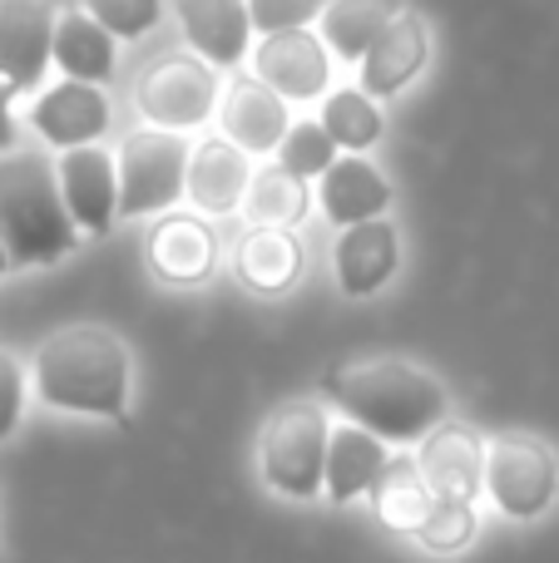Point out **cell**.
<instances>
[{
  "instance_id": "2e32d148",
  "label": "cell",
  "mask_w": 559,
  "mask_h": 563,
  "mask_svg": "<svg viewBox=\"0 0 559 563\" xmlns=\"http://www.w3.org/2000/svg\"><path fill=\"white\" fill-rule=\"evenodd\" d=\"M317 203H322L327 223L357 228L386 218L392 208V184L376 174V164H366L362 154H342L322 178H317Z\"/></svg>"
},
{
  "instance_id": "e0dca14e",
  "label": "cell",
  "mask_w": 559,
  "mask_h": 563,
  "mask_svg": "<svg viewBox=\"0 0 559 563\" xmlns=\"http://www.w3.org/2000/svg\"><path fill=\"white\" fill-rule=\"evenodd\" d=\"M426 55H431V35H426V20L402 10L392 25L382 30L372 49L362 59V89L372 99H386V95H402L416 75H421Z\"/></svg>"
},
{
  "instance_id": "7a4b0ae2",
  "label": "cell",
  "mask_w": 559,
  "mask_h": 563,
  "mask_svg": "<svg viewBox=\"0 0 559 563\" xmlns=\"http://www.w3.org/2000/svg\"><path fill=\"white\" fill-rule=\"evenodd\" d=\"M35 390L69 416L124 420L129 410V346L105 327H65L35 351Z\"/></svg>"
},
{
  "instance_id": "83f0119b",
  "label": "cell",
  "mask_w": 559,
  "mask_h": 563,
  "mask_svg": "<svg viewBox=\"0 0 559 563\" xmlns=\"http://www.w3.org/2000/svg\"><path fill=\"white\" fill-rule=\"evenodd\" d=\"M85 10L109 30L114 40H139L158 25V0H85Z\"/></svg>"
},
{
  "instance_id": "5b68a950",
  "label": "cell",
  "mask_w": 559,
  "mask_h": 563,
  "mask_svg": "<svg viewBox=\"0 0 559 563\" xmlns=\"http://www.w3.org/2000/svg\"><path fill=\"white\" fill-rule=\"evenodd\" d=\"M188 139L178 129H134L119 144V218L164 213L188 194Z\"/></svg>"
},
{
  "instance_id": "6da1fadb",
  "label": "cell",
  "mask_w": 559,
  "mask_h": 563,
  "mask_svg": "<svg viewBox=\"0 0 559 563\" xmlns=\"http://www.w3.org/2000/svg\"><path fill=\"white\" fill-rule=\"evenodd\" d=\"M327 396L352 426L382 435L386 445H421L446 420V386L412 361H357L327 376Z\"/></svg>"
},
{
  "instance_id": "ba28073f",
  "label": "cell",
  "mask_w": 559,
  "mask_h": 563,
  "mask_svg": "<svg viewBox=\"0 0 559 563\" xmlns=\"http://www.w3.org/2000/svg\"><path fill=\"white\" fill-rule=\"evenodd\" d=\"M55 10L45 0H0V85L30 95L55 65Z\"/></svg>"
},
{
  "instance_id": "484cf974",
  "label": "cell",
  "mask_w": 559,
  "mask_h": 563,
  "mask_svg": "<svg viewBox=\"0 0 559 563\" xmlns=\"http://www.w3.org/2000/svg\"><path fill=\"white\" fill-rule=\"evenodd\" d=\"M238 267H243V277L263 291L287 287V282L297 277V247L283 228H257V233L243 243V253H238Z\"/></svg>"
},
{
  "instance_id": "1f68e13d",
  "label": "cell",
  "mask_w": 559,
  "mask_h": 563,
  "mask_svg": "<svg viewBox=\"0 0 559 563\" xmlns=\"http://www.w3.org/2000/svg\"><path fill=\"white\" fill-rule=\"evenodd\" d=\"M10 89L0 85V154H10V148H15V109H10Z\"/></svg>"
},
{
  "instance_id": "4fadbf2b",
  "label": "cell",
  "mask_w": 559,
  "mask_h": 563,
  "mask_svg": "<svg viewBox=\"0 0 559 563\" xmlns=\"http://www.w3.org/2000/svg\"><path fill=\"white\" fill-rule=\"evenodd\" d=\"M218 124L228 144H238L243 154H277L293 129V114H287V99L263 79H233L218 104Z\"/></svg>"
},
{
  "instance_id": "3957f363",
  "label": "cell",
  "mask_w": 559,
  "mask_h": 563,
  "mask_svg": "<svg viewBox=\"0 0 559 563\" xmlns=\"http://www.w3.org/2000/svg\"><path fill=\"white\" fill-rule=\"evenodd\" d=\"M0 238L15 267H50L79 243V228L59 194V168L35 148L0 154Z\"/></svg>"
},
{
  "instance_id": "f1b7e54d",
  "label": "cell",
  "mask_w": 559,
  "mask_h": 563,
  "mask_svg": "<svg viewBox=\"0 0 559 563\" xmlns=\"http://www.w3.org/2000/svg\"><path fill=\"white\" fill-rule=\"evenodd\" d=\"M327 0H248L257 35H277V30H307L313 20H322Z\"/></svg>"
},
{
  "instance_id": "5bb4252c",
  "label": "cell",
  "mask_w": 559,
  "mask_h": 563,
  "mask_svg": "<svg viewBox=\"0 0 559 563\" xmlns=\"http://www.w3.org/2000/svg\"><path fill=\"white\" fill-rule=\"evenodd\" d=\"M178 25L198 59L228 69L253 49V15L248 0H178Z\"/></svg>"
},
{
  "instance_id": "7402d4cb",
  "label": "cell",
  "mask_w": 559,
  "mask_h": 563,
  "mask_svg": "<svg viewBox=\"0 0 559 563\" xmlns=\"http://www.w3.org/2000/svg\"><path fill=\"white\" fill-rule=\"evenodd\" d=\"M376 499V515H382V525L392 529H406V534H416V529L426 525V515H431V489H426L421 470H416V460H392V470L382 475V485L372 489Z\"/></svg>"
},
{
  "instance_id": "44dd1931",
  "label": "cell",
  "mask_w": 559,
  "mask_h": 563,
  "mask_svg": "<svg viewBox=\"0 0 559 563\" xmlns=\"http://www.w3.org/2000/svg\"><path fill=\"white\" fill-rule=\"evenodd\" d=\"M402 15V0H327L322 10V40L337 59L362 65L366 49L382 40V30Z\"/></svg>"
},
{
  "instance_id": "277c9868",
  "label": "cell",
  "mask_w": 559,
  "mask_h": 563,
  "mask_svg": "<svg viewBox=\"0 0 559 563\" xmlns=\"http://www.w3.org/2000/svg\"><path fill=\"white\" fill-rule=\"evenodd\" d=\"M327 445L332 426L317 400H293L263 426L257 455H263V479L287 499H317L327 475Z\"/></svg>"
},
{
  "instance_id": "d6a6232c",
  "label": "cell",
  "mask_w": 559,
  "mask_h": 563,
  "mask_svg": "<svg viewBox=\"0 0 559 563\" xmlns=\"http://www.w3.org/2000/svg\"><path fill=\"white\" fill-rule=\"evenodd\" d=\"M6 267H15V263H10V247H6V238H0V273H6Z\"/></svg>"
},
{
  "instance_id": "8992f818",
  "label": "cell",
  "mask_w": 559,
  "mask_h": 563,
  "mask_svg": "<svg viewBox=\"0 0 559 563\" xmlns=\"http://www.w3.org/2000/svg\"><path fill=\"white\" fill-rule=\"evenodd\" d=\"M218 69L198 55H164L139 75L134 85V104L139 114L154 129H194L213 114L223 99H218Z\"/></svg>"
},
{
  "instance_id": "d6986e66",
  "label": "cell",
  "mask_w": 559,
  "mask_h": 563,
  "mask_svg": "<svg viewBox=\"0 0 559 563\" xmlns=\"http://www.w3.org/2000/svg\"><path fill=\"white\" fill-rule=\"evenodd\" d=\"M248 188H253V168L248 154L228 139H208L194 148L188 158V198H194L204 213H233L238 203H248Z\"/></svg>"
},
{
  "instance_id": "f546056e",
  "label": "cell",
  "mask_w": 559,
  "mask_h": 563,
  "mask_svg": "<svg viewBox=\"0 0 559 563\" xmlns=\"http://www.w3.org/2000/svg\"><path fill=\"white\" fill-rule=\"evenodd\" d=\"M475 534V505H431L426 525L416 529L426 549H465V539Z\"/></svg>"
},
{
  "instance_id": "8fae6325",
  "label": "cell",
  "mask_w": 559,
  "mask_h": 563,
  "mask_svg": "<svg viewBox=\"0 0 559 563\" xmlns=\"http://www.w3.org/2000/svg\"><path fill=\"white\" fill-rule=\"evenodd\" d=\"M327 55H332L327 40H317L313 30H277L253 45V69L283 99H317L327 95V75H332Z\"/></svg>"
},
{
  "instance_id": "9c48e42d",
  "label": "cell",
  "mask_w": 559,
  "mask_h": 563,
  "mask_svg": "<svg viewBox=\"0 0 559 563\" xmlns=\"http://www.w3.org/2000/svg\"><path fill=\"white\" fill-rule=\"evenodd\" d=\"M485 440L465 426H436L416 450V470H421L426 489L436 505H475L485 489Z\"/></svg>"
},
{
  "instance_id": "9a60e30c",
  "label": "cell",
  "mask_w": 559,
  "mask_h": 563,
  "mask_svg": "<svg viewBox=\"0 0 559 563\" xmlns=\"http://www.w3.org/2000/svg\"><path fill=\"white\" fill-rule=\"evenodd\" d=\"M392 470L386 440L372 435L362 426H332V445H327V475H322V495L332 505H352V499L372 495L382 485V475Z\"/></svg>"
},
{
  "instance_id": "7c38bea8",
  "label": "cell",
  "mask_w": 559,
  "mask_h": 563,
  "mask_svg": "<svg viewBox=\"0 0 559 563\" xmlns=\"http://www.w3.org/2000/svg\"><path fill=\"white\" fill-rule=\"evenodd\" d=\"M30 124L45 139L50 148L69 154V148L99 144L109 129V99L99 85H85V79H65V85L45 89V95L30 104Z\"/></svg>"
},
{
  "instance_id": "cb8c5ba5",
  "label": "cell",
  "mask_w": 559,
  "mask_h": 563,
  "mask_svg": "<svg viewBox=\"0 0 559 563\" xmlns=\"http://www.w3.org/2000/svg\"><path fill=\"white\" fill-rule=\"evenodd\" d=\"M213 263V238L208 228H198L194 218H168L154 233V267L174 282H194Z\"/></svg>"
},
{
  "instance_id": "30bf717a",
  "label": "cell",
  "mask_w": 559,
  "mask_h": 563,
  "mask_svg": "<svg viewBox=\"0 0 559 563\" xmlns=\"http://www.w3.org/2000/svg\"><path fill=\"white\" fill-rule=\"evenodd\" d=\"M59 194H65V208L75 218L79 233H109L119 218V158L105 154L99 144L69 148L59 154Z\"/></svg>"
},
{
  "instance_id": "d4e9b609",
  "label": "cell",
  "mask_w": 559,
  "mask_h": 563,
  "mask_svg": "<svg viewBox=\"0 0 559 563\" xmlns=\"http://www.w3.org/2000/svg\"><path fill=\"white\" fill-rule=\"evenodd\" d=\"M307 213V178L287 174L283 164H273L263 178H253L248 188V218L257 228H293Z\"/></svg>"
},
{
  "instance_id": "52a82bcc",
  "label": "cell",
  "mask_w": 559,
  "mask_h": 563,
  "mask_svg": "<svg viewBox=\"0 0 559 563\" xmlns=\"http://www.w3.org/2000/svg\"><path fill=\"white\" fill-rule=\"evenodd\" d=\"M559 460L530 435H505L485 450V495L511 519H535L555 505Z\"/></svg>"
},
{
  "instance_id": "ffe728a7",
  "label": "cell",
  "mask_w": 559,
  "mask_h": 563,
  "mask_svg": "<svg viewBox=\"0 0 559 563\" xmlns=\"http://www.w3.org/2000/svg\"><path fill=\"white\" fill-rule=\"evenodd\" d=\"M55 65L65 69V79L105 85L114 75V35L89 10H65L55 20Z\"/></svg>"
},
{
  "instance_id": "603a6c76",
  "label": "cell",
  "mask_w": 559,
  "mask_h": 563,
  "mask_svg": "<svg viewBox=\"0 0 559 563\" xmlns=\"http://www.w3.org/2000/svg\"><path fill=\"white\" fill-rule=\"evenodd\" d=\"M322 129L342 154H366L382 139V109L366 89H337L322 104Z\"/></svg>"
},
{
  "instance_id": "4dcf8cb0",
  "label": "cell",
  "mask_w": 559,
  "mask_h": 563,
  "mask_svg": "<svg viewBox=\"0 0 559 563\" xmlns=\"http://www.w3.org/2000/svg\"><path fill=\"white\" fill-rule=\"evenodd\" d=\"M20 410H25V371L0 351V440H10V430L20 426Z\"/></svg>"
},
{
  "instance_id": "ac0fdd59",
  "label": "cell",
  "mask_w": 559,
  "mask_h": 563,
  "mask_svg": "<svg viewBox=\"0 0 559 563\" xmlns=\"http://www.w3.org/2000/svg\"><path fill=\"white\" fill-rule=\"evenodd\" d=\"M396 228L386 218H372V223H357V228H342L337 238V253H332V267H337V282H342L347 297H372L382 291L396 273Z\"/></svg>"
},
{
  "instance_id": "4316f807",
  "label": "cell",
  "mask_w": 559,
  "mask_h": 563,
  "mask_svg": "<svg viewBox=\"0 0 559 563\" xmlns=\"http://www.w3.org/2000/svg\"><path fill=\"white\" fill-rule=\"evenodd\" d=\"M337 158H342V148L332 144V134L322 129V119H293L283 148H277V164H283L287 174L307 178V184H317Z\"/></svg>"
}]
</instances>
